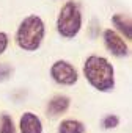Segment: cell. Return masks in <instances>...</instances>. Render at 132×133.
<instances>
[{
	"label": "cell",
	"mask_w": 132,
	"mask_h": 133,
	"mask_svg": "<svg viewBox=\"0 0 132 133\" xmlns=\"http://www.w3.org/2000/svg\"><path fill=\"white\" fill-rule=\"evenodd\" d=\"M85 80L99 92H112L115 89V69L113 64L101 55H90L82 68Z\"/></svg>",
	"instance_id": "1"
},
{
	"label": "cell",
	"mask_w": 132,
	"mask_h": 133,
	"mask_svg": "<svg viewBox=\"0 0 132 133\" xmlns=\"http://www.w3.org/2000/svg\"><path fill=\"white\" fill-rule=\"evenodd\" d=\"M46 36V24L38 14L24 17L16 30L14 42L24 52H36Z\"/></svg>",
	"instance_id": "2"
},
{
	"label": "cell",
	"mask_w": 132,
	"mask_h": 133,
	"mask_svg": "<svg viewBox=\"0 0 132 133\" xmlns=\"http://www.w3.org/2000/svg\"><path fill=\"white\" fill-rule=\"evenodd\" d=\"M82 24H83V17L79 2L69 0L60 8L57 17V31L61 38L74 39L82 30Z\"/></svg>",
	"instance_id": "3"
},
{
	"label": "cell",
	"mask_w": 132,
	"mask_h": 133,
	"mask_svg": "<svg viewBox=\"0 0 132 133\" xmlns=\"http://www.w3.org/2000/svg\"><path fill=\"white\" fill-rule=\"evenodd\" d=\"M50 77L57 85L61 86H74L79 82V72L74 64L66 59H57L50 66Z\"/></svg>",
	"instance_id": "4"
},
{
	"label": "cell",
	"mask_w": 132,
	"mask_h": 133,
	"mask_svg": "<svg viewBox=\"0 0 132 133\" xmlns=\"http://www.w3.org/2000/svg\"><path fill=\"white\" fill-rule=\"evenodd\" d=\"M102 39H104V45L105 49L116 58H126L129 56V45L124 41V38L121 35H118L115 30L107 28L102 33Z\"/></svg>",
	"instance_id": "5"
},
{
	"label": "cell",
	"mask_w": 132,
	"mask_h": 133,
	"mask_svg": "<svg viewBox=\"0 0 132 133\" xmlns=\"http://www.w3.org/2000/svg\"><path fill=\"white\" fill-rule=\"evenodd\" d=\"M19 131L21 133H43V121L33 111H24L19 117Z\"/></svg>",
	"instance_id": "6"
},
{
	"label": "cell",
	"mask_w": 132,
	"mask_h": 133,
	"mask_svg": "<svg viewBox=\"0 0 132 133\" xmlns=\"http://www.w3.org/2000/svg\"><path fill=\"white\" fill-rule=\"evenodd\" d=\"M71 107V99L64 94H57L53 96L49 102H47V107H46V113L49 117H58L61 114H64L66 111L69 110Z\"/></svg>",
	"instance_id": "7"
},
{
	"label": "cell",
	"mask_w": 132,
	"mask_h": 133,
	"mask_svg": "<svg viewBox=\"0 0 132 133\" xmlns=\"http://www.w3.org/2000/svg\"><path fill=\"white\" fill-rule=\"evenodd\" d=\"M112 24L113 27L116 28L115 31L121 36H124L127 41L132 39V22H130V17L127 14H123V13H116L112 16Z\"/></svg>",
	"instance_id": "8"
},
{
	"label": "cell",
	"mask_w": 132,
	"mask_h": 133,
	"mask_svg": "<svg viewBox=\"0 0 132 133\" xmlns=\"http://www.w3.org/2000/svg\"><path fill=\"white\" fill-rule=\"evenodd\" d=\"M87 127L79 119H63L58 124L57 133H85Z\"/></svg>",
	"instance_id": "9"
},
{
	"label": "cell",
	"mask_w": 132,
	"mask_h": 133,
	"mask_svg": "<svg viewBox=\"0 0 132 133\" xmlns=\"http://www.w3.org/2000/svg\"><path fill=\"white\" fill-rule=\"evenodd\" d=\"M0 133H16L14 121H13L11 114H8V113L0 114Z\"/></svg>",
	"instance_id": "10"
},
{
	"label": "cell",
	"mask_w": 132,
	"mask_h": 133,
	"mask_svg": "<svg viewBox=\"0 0 132 133\" xmlns=\"http://www.w3.org/2000/svg\"><path fill=\"white\" fill-rule=\"evenodd\" d=\"M119 125V117L116 114H105L101 119V127L104 130H113Z\"/></svg>",
	"instance_id": "11"
},
{
	"label": "cell",
	"mask_w": 132,
	"mask_h": 133,
	"mask_svg": "<svg viewBox=\"0 0 132 133\" xmlns=\"http://www.w3.org/2000/svg\"><path fill=\"white\" fill-rule=\"evenodd\" d=\"M14 74V68L10 63H0V83L8 82Z\"/></svg>",
	"instance_id": "12"
},
{
	"label": "cell",
	"mask_w": 132,
	"mask_h": 133,
	"mask_svg": "<svg viewBox=\"0 0 132 133\" xmlns=\"http://www.w3.org/2000/svg\"><path fill=\"white\" fill-rule=\"evenodd\" d=\"M8 44H10V36L5 31H0V55L5 53V50L8 49Z\"/></svg>",
	"instance_id": "13"
}]
</instances>
